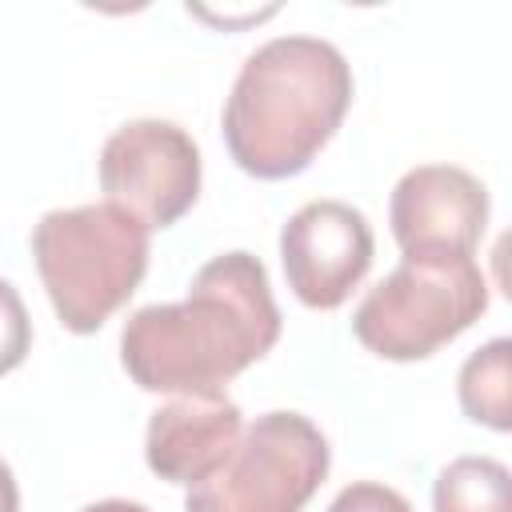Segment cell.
<instances>
[{
  "instance_id": "obj_1",
  "label": "cell",
  "mask_w": 512,
  "mask_h": 512,
  "mask_svg": "<svg viewBox=\"0 0 512 512\" xmlns=\"http://www.w3.org/2000/svg\"><path fill=\"white\" fill-rule=\"evenodd\" d=\"M280 308L264 264L236 248L196 268L180 304H144L120 328V364L144 392H220L272 352Z\"/></svg>"
},
{
  "instance_id": "obj_2",
  "label": "cell",
  "mask_w": 512,
  "mask_h": 512,
  "mask_svg": "<svg viewBox=\"0 0 512 512\" xmlns=\"http://www.w3.org/2000/svg\"><path fill=\"white\" fill-rule=\"evenodd\" d=\"M352 104V68L320 36H272L244 56L224 100V144L256 180L304 172Z\"/></svg>"
},
{
  "instance_id": "obj_3",
  "label": "cell",
  "mask_w": 512,
  "mask_h": 512,
  "mask_svg": "<svg viewBox=\"0 0 512 512\" xmlns=\"http://www.w3.org/2000/svg\"><path fill=\"white\" fill-rule=\"evenodd\" d=\"M32 256L56 320L88 336L140 288L148 272V228L108 200L52 208L32 228Z\"/></svg>"
},
{
  "instance_id": "obj_4",
  "label": "cell",
  "mask_w": 512,
  "mask_h": 512,
  "mask_svg": "<svg viewBox=\"0 0 512 512\" xmlns=\"http://www.w3.org/2000/svg\"><path fill=\"white\" fill-rule=\"evenodd\" d=\"M488 308V280L476 256L412 252L352 312L356 340L384 360H424Z\"/></svg>"
},
{
  "instance_id": "obj_5",
  "label": "cell",
  "mask_w": 512,
  "mask_h": 512,
  "mask_svg": "<svg viewBox=\"0 0 512 512\" xmlns=\"http://www.w3.org/2000/svg\"><path fill=\"white\" fill-rule=\"evenodd\" d=\"M332 468L328 436L300 412L256 416L228 460L188 488L184 512H300Z\"/></svg>"
},
{
  "instance_id": "obj_6",
  "label": "cell",
  "mask_w": 512,
  "mask_h": 512,
  "mask_svg": "<svg viewBox=\"0 0 512 512\" xmlns=\"http://www.w3.org/2000/svg\"><path fill=\"white\" fill-rule=\"evenodd\" d=\"M196 140L160 116L120 124L100 148V188L108 204L140 220L148 232L176 224L200 196Z\"/></svg>"
},
{
  "instance_id": "obj_7",
  "label": "cell",
  "mask_w": 512,
  "mask_h": 512,
  "mask_svg": "<svg viewBox=\"0 0 512 512\" xmlns=\"http://www.w3.org/2000/svg\"><path fill=\"white\" fill-rule=\"evenodd\" d=\"M376 256L372 224L344 200H308L280 228V264L292 296L332 312L368 276Z\"/></svg>"
},
{
  "instance_id": "obj_8",
  "label": "cell",
  "mask_w": 512,
  "mask_h": 512,
  "mask_svg": "<svg viewBox=\"0 0 512 512\" xmlns=\"http://www.w3.org/2000/svg\"><path fill=\"white\" fill-rule=\"evenodd\" d=\"M388 224L404 256L412 252L472 256L488 228V188L468 168L416 164L392 188Z\"/></svg>"
},
{
  "instance_id": "obj_9",
  "label": "cell",
  "mask_w": 512,
  "mask_h": 512,
  "mask_svg": "<svg viewBox=\"0 0 512 512\" xmlns=\"http://www.w3.org/2000/svg\"><path fill=\"white\" fill-rule=\"evenodd\" d=\"M240 432L244 416L224 392L172 396L148 416L144 460L160 480L192 488L228 460Z\"/></svg>"
},
{
  "instance_id": "obj_10",
  "label": "cell",
  "mask_w": 512,
  "mask_h": 512,
  "mask_svg": "<svg viewBox=\"0 0 512 512\" xmlns=\"http://www.w3.org/2000/svg\"><path fill=\"white\" fill-rule=\"evenodd\" d=\"M508 356L512 344L508 336H496L488 344H480L460 376H456V396L468 420L492 428V432H508L512 428V400H508Z\"/></svg>"
},
{
  "instance_id": "obj_11",
  "label": "cell",
  "mask_w": 512,
  "mask_h": 512,
  "mask_svg": "<svg viewBox=\"0 0 512 512\" xmlns=\"http://www.w3.org/2000/svg\"><path fill=\"white\" fill-rule=\"evenodd\" d=\"M432 512H512V476L492 456H456L432 484Z\"/></svg>"
},
{
  "instance_id": "obj_12",
  "label": "cell",
  "mask_w": 512,
  "mask_h": 512,
  "mask_svg": "<svg viewBox=\"0 0 512 512\" xmlns=\"http://www.w3.org/2000/svg\"><path fill=\"white\" fill-rule=\"evenodd\" d=\"M32 348V320L28 308L20 300V292L0 276V376H8L12 368L24 364Z\"/></svg>"
},
{
  "instance_id": "obj_13",
  "label": "cell",
  "mask_w": 512,
  "mask_h": 512,
  "mask_svg": "<svg viewBox=\"0 0 512 512\" xmlns=\"http://www.w3.org/2000/svg\"><path fill=\"white\" fill-rule=\"evenodd\" d=\"M328 512H412V504L388 488V484H376V480H356L348 488L336 492V500L328 504Z\"/></svg>"
},
{
  "instance_id": "obj_14",
  "label": "cell",
  "mask_w": 512,
  "mask_h": 512,
  "mask_svg": "<svg viewBox=\"0 0 512 512\" xmlns=\"http://www.w3.org/2000/svg\"><path fill=\"white\" fill-rule=\"evenodd\" d=\"M0 512H20V488L4 460H0Z\"/></svg>"
},
{
  "instance_id": "obj_15",
  "label": "cell",
  "mask_w": 512,
  "mask_h": 512,
  "mask_svg": "<svg viewBox=\"0 0 512 512\" xmlns=\"http://www.w3.org/2000/svg\"><path fill=\"white\" fill-rule=\"evenodd\" d=\"M80 512H148V508H144V504H136V500L108 496V500H96V504H88V508H80Z\"/></svg>"
}]
</instances>
